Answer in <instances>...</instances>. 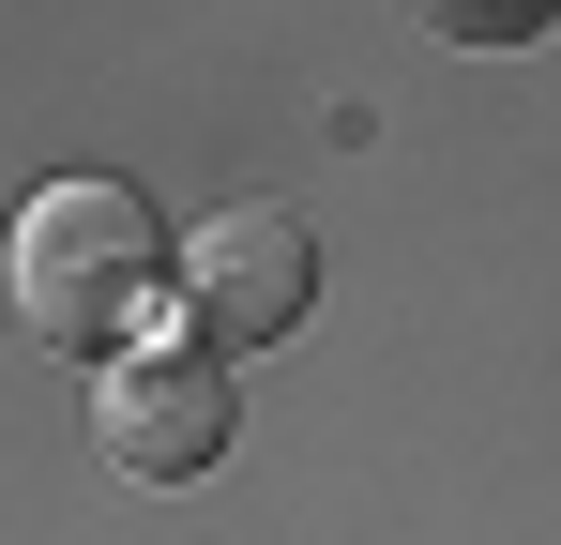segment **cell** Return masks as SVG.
Returning a JSON list of instances; mask_svg holds the SVG:
<instances>
[{
    "label": "cell",
    "instance_id": "1",
    "mask_svg": "<svg viewBox=\"0 0 561 545\" xmlns=\"http://www.w3.org/2000/svg\"><path fill=\"white\" fill-rule=\"evenodd\" d=\"M0 288H15V318H31L46 349L122 363L137 303L168 288V228L137 212V182H46V197L15 212V243H0Z\"/></svg>",
    "mask_w": 561,
    "mask_h": 545
},
{
    "label": "cell",
    "instance_id": "2",
    "mask_svg": "<svg viewBox=\"0 0 561 545\" xmlns=\"http://www.w3.org/2000/svg\"><path fill=\"white\" fill-rule=\"evenodd\" d=\"M168 288L197 303L213 349H274V334H304V303H319V228H304L288 197H228V212L183 228Z\"/></svg>",
    "mask_w": 561,
    "mask_h": 545
},
{
    "label": "cell",
    "instance_id": "3",
    "mask_svg": "<svg viewBox=\"0 0 561 545\" xmlns=\"http://www.w3.org/2000/svg\"><path fill=\"white\" fill-rule=\"evenodd\" d=\"M92 440L137 485H197V469H228V440H243V394H228L213 349H122L106 394H92Z\"/></svg>",
    "mask_w": 561,
    "mask_h": 545
},
{
    "label": "cell",
    "instance_id": "4",
    "mask_svg": "<svg viewBox=\"0 0 561 545\" xmlns=\"http://www.w3.org/2000/svg\"><path fill=\"white\" fill-rule=\"evenodd\" d=\"M410 15H425L440 46H531V31H547V0H410Z\"/></svg>",
    "mask_w": 561,
    "mask_h": 545
}]
</instances>
